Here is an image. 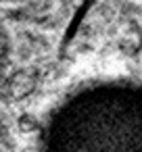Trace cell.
Returning a JSON list of instances; mask_svg holds the SVG:
<instances>
[{
  "mask_svg": "<svg viewBox=\"0 0 142 152\" xmlns=\"http://www.w3.org/2000/svg\"><path fill=\"white\" fill-rule=\"evenodd\" d=\"M42 152H142V81L104 77L69 92L46 119Z\"/></svg>",
  "mask_w": 142,
  "mask_h": 152,
  "instance_id": "1",
  "label": "cell"
}]
</instances>
